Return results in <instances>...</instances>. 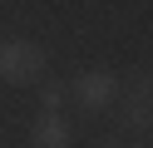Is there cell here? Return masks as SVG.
Instances as JSON below:
<instances>
[{
  "label": "cell",
  "instance_id": "cell-4",
  "mask_svg": "<svg viewBox=\"0 0 153 148\" xmlns=\"http://www.w3.org/2000/svg\"><path fill=\"white\" fill-rule=\"evenodd\" d=\"M74 143V128L64 114H40L30 128V148H69Z\"/></svg>",
  "mask_w": 153,
  "mask_h": 148
},
{
  "label": "cell",
  "instance_id": "cell-1",
  "mask_svg": "<svg viewBox=\"0 0 153 148\" xmlns=\"http://www.w3.org/2000/svg\"><path fill=\"white\" fill-rule=\"evenodd\" d=\"M50 54H45L35 39H0V79L5 84H40Z\"/></svg>",
  "mask_w": 153,
  "mask_h": 148
},
{
  "label": "cell",
  "instance_id": "cell-6",
  "mask_svg": "<svg viewBox=\"0 0 153 148\" xmlns=\"http://www.w3.org/2000/svg\"><path fill=\"white\" fill-rule=\"evenodd\" d=\"M0 39H5V30H0Z\"/></svg>",
  "mask_w": 153,
  "mask_h": 148
},
{
  "label": "cell",
  "instance_id": "cell-3",
  "mask_svg": "<svg viewBox=\"0 0 153 148\" xmlns=\"http://www.w3.org/2000/svg\"><path fill=\"white\" fill-rule=\"evenodd\" d=\"M114 104H119V123H123V128H133V133H148V123H153L148 79H133V89H128V94H119Z\"/></svg>",
  "mask_w": 153,
  "mask_h": 148
},
{
  "label": "cell",
  "instance_id": "cell-7",
  "mask_svg": "<svg viewBox=\"0 0 153 148\" xmlns=\"http://www.w3.org/2000/svg\"><path fill=\"white\" fill-rule=\"evenodd\" d=\"M109 148H114V143H109Z\"/></svg>",
  "mask_w": 153,
  "mask_h": 148
},
{
  "label": "cell",
  "instance_id": "cell-2",
  "mask_svg": "<svg viewBox=\"0 0 153 148\" xmlns=\"http://www.w3.org/2000/svg\"><path fill=\"white\" fill-rule=\"evenodd\" d=\"M69 94H74V104H79L84 114H104V109H114V99L123 94V79L114 74V69H84V74H74Z\"/></svg>",
  "mask_w": 153,
  "mask_h": 148
},
{
  "label": "cell",
  "instance_id": "cell-5",
  "mask_svg": "<svg viewBox=\"0 0 153 148\" xmlns=\"http://www.w3.org/2000/svg\"><path fill=\"white\" fill-rule=\"evenodd\" d=\"M64 99H69L64 84H45L40 89V114H64Z\"/></svg>",
  "mask_w": 153,
  "mask_h": 148
}]
</instances>
